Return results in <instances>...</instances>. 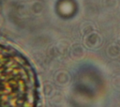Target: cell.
I'll return each instance as SVG.
<instances>
[{
  "instance_id": "obj_2",
  "label": "cell",
  "mask_w": 120,
  "mask_h": 107,
  "mask_svg": "<svg viewBox=\"0 0 120 107\" xmlns=\"http://www.w3.org/2000/svg\"><path fill=\"white\" fill-rule=\"evenodd\" d=\"M108 54L112 57H116V56H118L120 54V49L116 46L113 50H108Z\"/></svg>"
},
{
  "instance_id": "obj_3",
  "label": "cell",
  "mask_w": 120,
  "mask_h": 107,
  "mask_svg": "<svg viewBox=\"0 0 120 107\" xmlns=\"http://www.w3.org/2000/svg\"><path fill=\"white\" fill-rule=\"evenodd\" d=\"M112 84H113V86H114L116 89L120 90V75H117V76H115V77L113 78Z\"/></svg>"
},
{
  "instance_id": "obj_1",
  "label": "cell",
  "mask_w": 120,
  "mask_h": 107,
  "mask_svg": "<svg viewBox=\"0 0 120 107\" xmlns=\"http://www.w3.org/2000/svg\"><path fill=\"white\" fill-rule=\"evenodd\" d=\"M35 106V82L29 67L15 52L0 46V107Z\"/></svg>"
}]
</instances>
